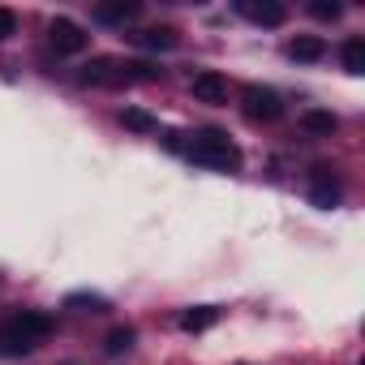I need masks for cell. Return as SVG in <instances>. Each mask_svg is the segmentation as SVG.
Masks as SVG:
<instances>
[{"label":"cell","instance_id":"obj_6","mask_svg":"<svg viewBox=\"0 0 365 365\" xmlns=\"http://www.w3.org/2000/svg\"><path fill=\"white\" fill-rule=\"evenodd\" d=\"M232 9L245 22H254V26H284L288 22V9L279 5V0H237Z\"/></svg>","mask_w":365,"mask_h":365},{"label":"cell","instance_id":"obj_1","mask_svg":"<svg viewBox=\"0 0 365 365\" xmlns=\"http://www.w3.org/2000/svg\"><path fill=\"white\" fill-rule=\"evenodd\" d=\"M52 331V318L39 314V309H26L18 318H9L5 327H0V356H26L35 352Z\"/></svg>","mask_w":365,"mask_h":365},{"label":"cell","instance_id":"obj_18","mask_svg":"<svg viewBox=\"0 0 365 365\" xmlns=\"http://www.w3.org/2000/svg\"><path fill=\"white\" fill-rule=\"evenodd\" d=\"M65 305H91V314H99V309H108V301L103 297H86V292H73Z\"/></svg>","mask_w":365,"mask_h":365},{"label":"cell","instance_id":"obj_7","mask_svg":"<svg viewBox=\"0 0 365 365\" xmlns=\"http://www.w3.org/2000/svg\"><path fill=\"white\" fill-rule=\"evenodd\" d=\"M309 202L314 207H335L339 202V180H335V172L327 163H318L314 176H309Z\"/></svg>","mask_w":365,"mask_h":365},{"label":"cell","instance_id":"obj_11","mask_svg":"<svg viewBox=\"0 0 365 365\" xmlns=\"http://www.w3.org/2000/svg\"><path fill=\"white\" fill-rule=\"evenodd\" d=\"M301 129H305V133H314V138H331V133L339 129V120H335V112L309 108V112H301Z\"/></svg>","mask_w":365,"mask_h":365},{"label":"cell","instance_id":"obj_16","mask_svg":"<svg viewBox=\"0 0 365 365\" xmlns=\"http://www.w3.org/2000/svg\"><path fill=\"white\" fill-rule=\"evenodd\" d=\"M129 348H133V327L108 331V339H103V352H108V356H120V352H129Z\"/></svg>","mask_w":365,"mask_h":365},{"label":"cell","instance_id":"obj_2","mask_svg":"<svg viewBox=\"0 0 365 365\" xmlns=\"http://www.w3.org/2000/svg\"><path fill=\"white\" fill-rule=\"evenodd\" d=\"M185 155L194 163H202V168H215V172H237L241 168V150H237V142L224 129H198V133H190Z\"/></svg>","mask_w":365,"mask_h":365},{"label":"cell","instance_id":"obj_10","mask_svg":"<svg viewBox=\"0 0 365 365\" xmlns=\"http://www.w3.org/2000/svg\"><path fill=\"white\" fill-rule=\"evenodd\" d=\"M288 56H292V61H301V65H314V61H322V56H327V43H322L318 35H297V39L288 43Z\"/></svg>","mask_w":365,"mask_h":365},{"label":"cell","instance_id":"obj_17","mask_svg":"<svg viewBox=\"0 0 365 365\" xmlns=\"http://www.w3.org/2000/svg\"><path fill=\"white\" fill-rule=\"evenodd\" d=\"M309 14H314L318 22H335V18L344 14V5H335V0H331V5H327V0H314V5H309Z\"/></svg>","mask_w":365,"mask_h":365},{"label":"cell","instance_id":"obj_19","mask_svg":"<svg viewBox=\"0 0 365 365\" xmlns=\"http://www.w3.org/2000/svg\"><path fill=\"white\" fill-rule=\"evenodd\" d=\"M18 31V14L14 9H0V39H9Z\"/></svg>","mask_w":365,"mask_h":365},{"label":"cell","instance_id":"obj_4","mask_svg":"<svg viewBox=\"0 0 365 365\" xmlns=\"http://www.w3.org/2000/svg\"><path fill=\"white\" fill-rule=\"evenodd\" d=\"M48 43L56 48V56H82L91 48V35L69 18H52L48 22Z\"/></svg>","mask_w":365,"mask_h":365},{"label":"cell","instance_id":"obj_12","mask_svg":"<svg viewBox=\"0 0 365 365\" xmlns=\"http://www.w3.org/2000/svg\"><path fill=\"white\" fill-rule=\"evenodd\" d=\"M220 322V309L215 305H194V309H185V314H180V327H185V331H207V327H215Z\"/></svg>","mask_w":365,"mask_h":365},{"label":"cell","instance_id":"obj_13","mask_svg":"<svg viewBox=\"0 0 365 365\" xmlns=\"http://www.w3.org/2000/svg\"><path fill=\"white\" fill-rule=\"evenodd\" d=\"M142 48H150V52H172L176 48V31L172 26H150V31H142V35H133Z\"/></svg>","mask_w":365,"mask_h":365},{"label":"cell","instance_id":"obj_5","mask_svg":"<svg viewBox=\"0 0 365 365\" xmlns=\"http://www.w3.org/2000/svg\"><path fill=\"white\" fill-rule=\"evenodd\" d=\"M241 108H245L250 120H279V116H284L279 95H275L271 86H258V82H250V86L241 91Z\"/></svg>","mask_w":365,"mask_h":365},{"label":"cell","instance_id":"obj_9","mask_svg":"<svg viewBox=\"0 0 365 365\" xmlns=\"http://www.w3.org/2000/svg\"><path fill=\"white\" fill-rule=\"evenodd\" d=\"M190 91H194L198 103H228V78H224V73H211V69H207V73L194 78Z\"/></svg>","mask_w":365,"mask_h":365},{"label":"cell","instance_id":"obj_8","mask_svg":"<svg viewBox=\"0 0 365 365\" xmlns=\"http://www.w3.org/2000/svg\"><path fill=\"white\" fill-rule=\"evenodd\" d=\"M138 14H142V0H99V5H95V18L103 26H125Z\"/></svg>","mask_w":365,"mask_h":365},{"label":"cell","instance_id":"obj_14","mask_svg":"<svg viewBox=\"0 0 365 365\" xmlns=\"http://www.w3.org/2000/svg\"><path fill=\"white\" fill-rule=\"evenodd\" d=\"M339 61H344L348 73H365V39L361 35H348L344 48H339Z\"/></svg>","mask_w":365,"mask_h":365},{"label":"cell","instance_id":"obj_3","mask_svg":"<svg viewBox=\"0 0 365 365\" xmlns=\"http://www.w3.org/2000/svg\"><path fill=\"white\" fill-rule=\"evenodd\" d=\"M159 69L142 65V61H116V56H99L86 65L82 82H95V86H133V82H155Z\"/></svg>","mask_w":365,"mask_h":365},{"label":"cell","instance_id":"obj_15","mask_svg":"<svg viewBox=\"0 0 365 365\" xmlns=\"http://www.w3.org/2000/svg\"><path fill=\"white\" fill-rule=\"evenodd\" d=\"M120 125L133 129V133H155V129H159V120H155L150 112H142V108H125V112H120Z\"/></svg>","mask_w":365,"mask_h":365}]
</instances>
